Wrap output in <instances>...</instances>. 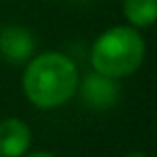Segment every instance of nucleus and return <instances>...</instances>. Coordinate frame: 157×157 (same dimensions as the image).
<instances>
[{
  "mask_svg": "<svg viewBox=\"0 0 157 157\" xmlns=\"http://www.w3.org/2000/svg\"><path fill=\"white\" fill-rule=\"evenodd\" d=\"M80 71L75 63L56 50L35 54L22 75V90L26 99L39 110H54L65 105L78 93Z\"/></svg>",
  "mask_w": 157,
  "mask_h": 157,
  "instance_id": "1",
  "label": "nucleus"
},
{
  "mask_svg": "<svg viewBox=\"0 0 157 157\" xmlns=\"http://www.w3.org/2000/svg\"><path fill=\"white\" fill-rule=\"evenodd\" d=\"M146 58V41L138 28L127 24L105 28L90 45V67L93 71L123 80L133 75Z\"/></svg>",
  "mask_w": 157,
  "mask_h": 157,
  "instance_id": "2",
  "label": "nucleus"
},
{
  "mask_svg": "<svg viewBox=\"0 0 157 157\" xmlns=\"http://www.w3.org/2000/svg\"><path fill=\"white\" fill-rule=\"evenodd\" d=\"M78 93L86 108L90 110H110L118 101V82L105 78L97 71L86 73L78 82Z\"/></svg>",
  "mask_w": 157,
  "mask_h": 157,
  "instance_id": "3",
  "label": "nucleus"
},
{
  "mask_svg": "<svg viewBox=\"0 0 157 157\" xmlns=\"http://www.w3.org/2000/svg\"><path fill=\"white\" fill-rule=\"evenodd\" d=\"M35 35L22 24H9L0 30V58L9 65H26L35 56Z\"/></svg>",
  "mask_w": 157,
  "mask_h": 157,
  "instance_id": "4",
  "label": "nucleus"
},
{
  "mask_svg": "<svg viewBox=\"0 0 157 157\" xmlns=\"http://www.w3.org/2000/svg\"><path fill=\"white\" fill-rule=\"evenodd\" d=\"M33 144V131L22 118L0 121V157H24Z\"/></svg>",
  "mask_w": 157,
  "mask_h": 157,
  "instance_id": "5",
  "label": "nucleus"
},
{
  "mask_svg": "<svg viewBox=\"0 0 157 157\" xmlns=\"http://www.w3.org/2000/svg\"><path fill=\"white\" fill-rule=\"evenodd\" d=\"M121 11L131 28L144 30L157 24V0H123Z\"/></svg>",
  "mask_w": 157,
  "mask_h": 157,
  "instance_id": "6",
  "label": "nucleus"
},
{
  "mask_svg": "<svg viewBox=\"0 0 157 157\" xmlns=\"http://www.w3.org/2000/svg\"><path fill=\"white\" fill-rule=\"evenodd\" d=\"M24 157H56V155H52V153H48V151H39V153H30V155H24Z\"/></svg>",
  "mask_w": 157,
  "mask_h": 157,
  "instance_id": "7",
  "label": "nucleus"
},
{
  "mask_svg": "<svg viewBox=\"0 0 157 157\" xmlns=\"http://www.w3.org/2000/svg\"><path fill=\"white\" fill-rule=\"evenodd\" d=\"M125 157H148L146 153H142V151H133V153H127Z\"/></svg>",
  "mask_w": 157,
  "mask_h": 157,
  "instance_id": "8",
  "label": "nucleus"
}]
</instances>
